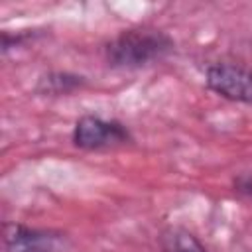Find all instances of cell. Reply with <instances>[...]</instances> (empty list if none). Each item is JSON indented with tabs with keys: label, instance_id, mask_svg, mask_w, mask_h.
Returning <instances> with one entry per match:
<instances>
[{
	"label": "cell",
	"instance_id": "5b68a950",
	"mask_svg": "<svg viewBox=\"0 0 252 252\" xmlns=\"http://www.w3.org/2000/svg\"><path fill=\"white\" fill-rule=\"evenodd\" d=\"M159 246L163 252H207V248L181 226H167L159 232Z\"/></svg>",
	"mask_w": 252,
	"mask_h": 252
},
{
	"label": "cell",
	"instance_id": "7a4b0ae2",
	"mask_svg": "<svg viewBox=\"0 0 252 252\" xmlns=\"http://www.w3.org/2000/svg\"><path fill=\"white\" fill-rule=\"evenodd\" d=\"M130 142V132L116 120L87 114L73 128V144L81 150H106Z\"/></svg>",
	"mask_w": 252,
	"mask_h": 252
},
{
	"label": "cell",
	"instance_id": "277c9868",
	"mask_svg": "<svg viewBox=\"0 0 252 252\" xmlns=\"http://www.w3.org/2000/svg\"><path fill=\"white\" fill-rule=\"evenodd\" d=\"M65 234L41 228H30L16 222L4 224L6 252H61Z\"/></svg>",
	"mask_w": 252,
	"mask_h": 252
},
{
	"label": "cell",
	"instance_id": "8992f818",
	"mask_svg": "<svg viewBox=\"0 0 252 252\" xmlns=\"http://www.w3.org/2000/svg\"><path fill=\"white\" fill-rule=\"evenodd\" d=\"M85 79L71 73H47L37 83V93L43 94H69L75 89L83 87Z\"/></svg>",
	"mask_w": 252,
	"mask_h": 252
},
{
	"label": "cell",
	"instance_id": "3957f363",
	"mask_svg": "<svg viewBox=\"0 0 252 252\" xmlns=\"http://www.w3.org/2000/svg\"><path fill=\"white\" fill-rule=\"evenodd\" d=\"M205 81L222 98L252 104V69L234 63H217L207 69Z\"/></svg>",
	"mask_w": 252,
	"mask_h": 252
},
{
	"label": "cell",
	"instance_id": "6da1fadb",
	"mask_svg": "<svg viewBox=\"0 0 252 252\" xmlns=\"http://www.w3.org/2000/svg\"><path fill=\"white\" fill-rule=\"evenodd\" d=\"M173 49V39L152 28L126 30L116 35L104 49L110 67L138 69L163 59Z\"/></svg>",
	"mask_w": 252,
	"mask_h": 252
},
{
	"label": "cell",
	"instance_id": "52a82bcc",
	"mask_svg": "<svg viewBox=\"0 0 252 252\" xmlns=\"http://www.w3.org/2000/svg\"><path fill=\"white\" fill-rule=\"evenodd\" d=\"M236 189L248 197H252V173L248 175H242L238 181H236Z\"/></svg>",
	"mask_w": 252,
	"mask_h": 252
}]
</instances>
